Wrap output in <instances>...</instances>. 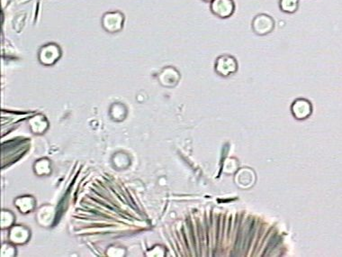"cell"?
Listing matches in <instances>:
<instances>
[{"mask_svg":"<svg viewBox=\"0 0 342 257\" xmlns=\"http://www.w3.org/2000/svg\"><path fill=\"white\" fill-rule=\"evenodd\" d=\"M293 110L296 115H299L301 113L308 115L311 111V105L305 99H298L294 103Z\"/></svg>","mask_w":342,"mask_h":257,"instance_id":"cell-6","label":"cell"},{"mask_svg":"<svg viewBox=\"0 0 342 257\" xmlns=\"http://www.w3.org/2000/svg\"><path fill=\"white\" fill-rule=\"evenodd\" d=\"M300 6V0H278V7L284 14H295Z\"/></svg>","mask_w":342,"mask_h":257,"instance_id":"cell-5","label":"cell"},{"mask_svg":"<svg viewBox=\"0 0 342 257\" xmlns=\"http://www.w3.org/2000/svg\"><path fill=\"white\" fill-rule=\"evenodd\" d=\"M203 1H206V2H210L211 3L213 0H203Z\"/></svg>","mask_w":342,"mask_h":257,"instance_id":"cell-7","label":"cell"},{"mask_svg":"<svg viewBox=\"0 0 342 257\" xmlns=\"http://www.w3.org/2000/svg\"><path fill=\"white\" fill-rule=\"evenodd\" d=\"M238 69L236 59L231 55H222L218 57L215 63V71L222 77H227L234 74Z\"/></svg>","mask_w":342,"mask_h":257,"instance_id":"cell-3","label":"cell"},{"mask_svg":"<svg viewBox=\"0 0 342 257\" xmlns=\"http://www.w3.org/2000/svg\"><path fill=\"white\" fill-rule=\"evenodd\" d=\"M275 20L272 16L267 14H259L252 20L251 28L255 35L258 36H266L272 33L275 29Z\"/></svg>","mask_w":342,"mask_h":257,"instance_id":"cell-1","label":"cell"},{"mask_svg":"<svg viewBox=\"0 0 342 257\" xmlns=\"http://www.w3.org/2000/svg\"><path fill=\"white\" fill-rule=\"evenodd\" d=\"M210 9L214 16L221 19H227L234 15L235 3L234 0H213Z\"/></svg>","mask_w":342,"mask_h":257,"instance_id":"cell-2","label":"cell"},{"mask_svg":"<svg viewBox=\"0 0 342 257\" xmlns=\"http://www.w3.org/2000/svg\"><path fill=\"white\" fill-rule=\"evenodd\" d=\"M124 17L120 13H108L103 17V25L106 31L115 33L123 27Z\"/></svg>","mask_w":342,"mask_h":257,"instance_id":"cell-4","label":"cell"}]
</instances>
